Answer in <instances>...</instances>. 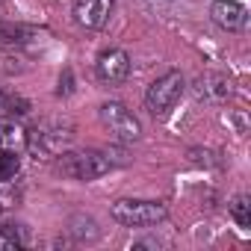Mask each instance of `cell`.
Instances as JSON below:
<instances>
[{
	"label": "cell",
	"instance_id": "1",
	"mask_svg": "<svg viewBox=\"0 0 251 251\" xmlns=\"http://www.w3.org/2000/svg\"><path fill=\"white\" fill-rule=\"evenodd\" d=\"M109 216L124 227H151L166 219V207L160 201H142V198H121L112 204Z\"/></svg>",
	"mask_w": 251,
	"mask_h": 251
},
{
	"label": "cell",
	"instance_id": "2",
	"mask_svg": "<svg viewBox=\"0 0 251 251\" xmlns=\"http://www.w3.org/2000/svg\"><path fill=\"white\" fill-rule=\"evenodd\" d=\"M56 166L62 175L74 180H95L112 169V160L103 151H62Z\"/></svg>",
	"mask_w": 251,
	"mask_h": 251
},
{
	"label": "cell",
	"instance_id": "3",
	"mask_svg": "<svg viewBox=\"0 0 251 251\" xmlns=\"http://www.w3.org/2000/svg\"><path fill=\"white\" fill-rule=\"evenodd\" d=\"M183 89H186L183 74H180V71H166L163 77H157V80L148 86V92H145V106H148L154 115H166V112L180 100Z\"/></svg>",
	"mask_w": 251,
	"mask_h": 251
},
{
	"label": "cell",
	"instance_id": "4",
	"mask_svg": "<svg viewBox=\"0 0 251 251\" xmlns=\"http://www.w3.org/2000/svg\"><path fill=\"white\" fill-rule=\"evenodd\" d=\"M100 121L106 124V130H109L118 142H136L139 133H142L139 118H136L127 106H124V103H118V100H109V103L100 106Z\"/></svg>",
	"mask_w": 251,
	"mask_h": 251
},
{
	"label": "cell",
	"instance_id": "5",
	"mask_svg": "<svg viewBox=\"0 0 251 251\" xmlns=\"http://www.w3.org/2000/svg\"><path fill=\"white\" fill-rule=\"evenodd\" d=\"M95 74H98L100 83H106V86H118V83L127 80V74H130V56L124 53L121 48H109V50H103V53L98 56V62H95Z\"/></svg>",
	"mask_w": 251,
	"mask_h": 251
},
{
	"label": "cell",
	"instance_id": "6",
	"mask_svg": "<svg viewBox=\"0 0 251 251\" xmlns=\"http://www.w3.org/2000/svg\"><path fill=\"white\" fill-rule=\"evenodd\" d=\"M210 18L219 30L225 33H239L248 24V9L239 0H213L210 3Z\"/></svg>",
	"mask_w": 251,
	"mask_h": 251
},
{
	"label": "cell",
	"instance_id": "7",
	"mask_svg": "<svg viewBox=\"0 0 251 251\" xmlns=\"http://www.w3.org/2000/svg\"><path fill=\"white\" fill-rule=\"evenodd\" d=\"M112 0H74V21L83 30H100L109 18Z\"/></svg>",
	"mask_w": 251,
	"mask_h": 251
},
{
	"label": "cell",
	"instance_id": "8",
	"mask_svg": "<svg viewBox=\"0 0 251 251\" xmlns=\"http://www.w3.org/2000/svg\"><path fill=\"white\" fill-rule=\"evenodd\" d=\"M195 95L201 100H225L230 95V80L225 74H216V71H207L198 77L195 83Z\"/></svg>",
	"mask_w": 251,
	"mask_h": 251
},
{
	"label": "cell",
	"instance_id": "9",
	"mask_svg": "<svg viewBox=\"0 0 251 251\" xmlns=\"http://www.w3.org/2000/svg\"><path fill=\"white\" fill-rule=\"evenodd\" d=\"M30 145V133L21 127L15 118H0V151H15L21 154Z\"/></svg>",
	"mask_w": 251,
	"mask_h": 251
},
{
	"label": "cell",
	"instance_id": "10",
	"mask_svg": "<svg viewBox=\"0 0 251 251\" xmlns=\"http://www.w3.org/2000/svg\"><path fill=\"white\" fill-rule=\"evenodd\" d=\"M65 145H68V136L65 133H53V130H42L39 133V139L33 142V148H36V154L42 157V160H50V157H59L62 151H65ZM36 157V160H39Z\"/></svg>",
	"mask_w": 251,
	"mask_h": 251
},
{
	"label": "cell",
	"instance_id": "11",
	"mask_svg": "<svg viewBox=\"0 0 251 251\" xmlns=\"http://www.w3.org/2000/svg\"><path fill=\"white\" fill-rule=\"evenodd\" d=\"M18 172H21V157L15 151H0V183L15 180Z\"/></svg>",
	"mask_w": 251,
	"mask_h": 251
},
{
	"label": "cell",
	"instance_id": "12",
	"mask_svg": "<svg viewBox=\"0 0 251 251\" xmlns=\"http://www.w3.org/2000/svg\"><path fill=\"white\" fill-rule=\"evenodd\" d=\"M230 219L239 225V227H248L251 225V201L248 195H236L233 204H230Z\"/></svg>",
	"mask_w": 251,
	"mask_h": 251
},
{
	"label": "cell",
	"instance_id": "13",
	"mask_svg": "<svg viewBox=\"0 0 251 251\" xmlns=\"http://www.w3.org/2000/svg\"><path fill=\"white\" fill-rule=\"evenodd\" d=\"M21 245H24V239L15 225H0V251H15Z\"/></svg>",
	"mask_w": 251,
	"mask_h": 251
},
{
	"label": "cell",
	"instance_id": "14",
	"mask_svg": "<svg viewBox=\"0 0 251 251\" xmlns=\"http://www.w3.org/2000/svg\"><path fill=\"white\" fill-rule=\"evenodd\" d=\"M0 207H9V195L3 192V183H0Z\"/></svg>",
	"mask_w": 251,
	"mask_h": 251
},
{
	"label": "cell",
	"instance_id": "15",
	"mask_svg": "<svg viewBox=\"0 0 251 251\" xmlns=\"http://www.w3.org/2000/svg\"><path fill=\"white\" fill-rule=\"evenodd\" d=\"M6 103H9V98L3 95V89H0V112H6Z\"/></svg>",
	"mask_w": 251,
	"mask_h": 251
}]
</instances>
